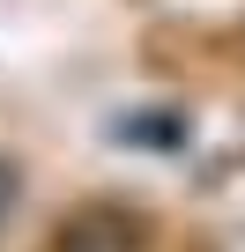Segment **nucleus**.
I'll list each match as a JSON object with an SVG mask.
<instances>
[{"label":"nucleus","mask_w":245,"mask_h":252,"mask_svg":"<svg viewBox=\"0 0 245 252\" xmlns=\"http://www.w3.org/2000/svg\"><path fill=\"white\" fill-rule=\"evenodd\" d=\"M60 252H149V222L127 200H89L60 222Z\"/></svg>","instance_id":"f257e3e1"},{"label":"nucleus","mask_w":245,"mask_h":252,"mask_svg":"<svg viewBox=\"0 0 245 252\" xmlns=\"http://www.w3.org/2000/svg\"><path fill=\"white\" fill-rule=\"evenodd\" d=\"M8 208H15V171L0 163V222H8Z\"/></svg>","instance_id":"f03ea898"}]
</instances>
